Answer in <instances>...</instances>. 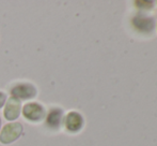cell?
I'll list each match as a JSON object with an SVG mask.
<instances>
[{
	"label": "cell",
	"mask_w": 157,
	"mask_h": 146,
	"mask_svg": "<svg viewBox=\"0 0 157 146\" xmlns=\"http://www.w3.org/2000/svg\"><path fill=\"white\" fill-rule=\"evenodd\" d=\"M132 24L137 29L141 30V31H150V30L153 29L154 27V23L153 19L151 18H147V17H141V16H136L132 19Z\"/></svg>",
	"instance_id": "cell-6"
},
{
	"label": "cell",
	"mask_w": 157,
	"mask_h": 146,
	"mask_svg": "<svg viewBox=\"0 0 157 146\" xmlns=\"http://www.w3.org/2000/svg\"><path fill=\"white\" fill-rule=\"evenodd\" d=\"M21 100L14 97H11L9 100H6V107H4L3 115L6 120L14 121L21 115Z\"/></svg>",
	"instance_id": "cell-3"
},
{
	"label": "cell",
	"mask_w": 157,
	"mask_h": 146,
	"mask_svg": "<svg viewBox=\"0 0 157 146\" xmlns=\"http://www.w3.org/2000/svg\"><path fill=\"white\" fill-rule=\"evenodd\" d=\"M23 115L30 121H40L45 117V109L40 103L29 102L24 105Z\"/></svg>",
	"instance_id": "cell-2"
},
{
	"label": "cell",
	"mask_w": 157,
	"mask_h": 146,
	"mask_svg": "<svg viewBox=\"0 0 157 146\" xmlns=\"http://www.w3.org/2000/svg\"><path fill=\"white\" fill-rule=\"evenodd\" d=\"M24 128L19 123H10L3 126L0 132V143L2 144H11L15 142L23 134Z\"/></svg>",
	"instance_id": "cell-1"
},
{
	"label": "cell",
	"mask_w": 157,
	"mask_h": 146,
	"mask_svg": "<svg viewBox=\"0 0 157 146\" xmlns=\"http://www.w3.org/2000/svg\"><path fill=\"white\" fill-rule=\"evenodd\" d=\"M0 129H1V119H0Z\"/></svg>",
	"instance_id": "cell-9"
},
{
	"label": "cell",
	"mask_w": 157,
	"mask_h": 146,
	"mask_svg": "<svg viewBox=\"0 0 157 146\" xmlns=\"http://www.w3.org/2000/svg\"><path fill=\"white\" fill-rule=\"evenodd\" d=\"M11 94L12 97L17 99H31L34 98L36 96L37 91L36 88L29 83H24V84H18L15 87L12 88L11 90Z\"/></svg>",
	"instance_id": "cell-4"
},
{
	"label": "cell",
	"mask_w": 157,
	"mask_h": 146,
	"mask_svg": "<svg viewBox=\"0 0 157 146\" xmlns=\"http://www.w3.org/2000/svg\"><path fill=\"white\" fill-rule=\"evenodd\" d=\"M65 128L71 132H77L82 128L83 126V118L79 113L77 112H70L65 117Z\"/></svg>",
	"instance_id": "cell-5"
},
{
	"label": "cell",
	"mask_w": 157,
	"mask_h": 146,
	"mask_svg": "<svg viewBox=\"0 0 157 146\" xmlns=\"http://www.w3.org/2000/svg\"><path fill=\"white\" fill-rule=\"evenodd\" d=\"M62 110L60 109H54L50 111L47 117V125L50 127H58L62 120Z\"/></svg>",
	"instance_id": "cell-7"
},
{
	"label": "cell",
	"mask_w": 157,
	"mask_h": 146,
	"mask_svg": "<svg viewBox=\"0 0 157 146\" xmlns=\"http://www.w3.org/2000/svg\"><path fill=\"white\" fill-rule=\"evenodd\" d=\"M6 101V95L4 94V92L0 91V109H1V107L4 105Z\"/></svg>",
	"instance_id": "cell-8"
}]
</instances>
